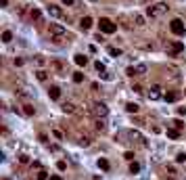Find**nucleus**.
<instances>
[{
	"instance_id": "41",
	"label": "nucleus",
	"mask_w": 186,
	"mask_h": 180,
	"mask_svg": "<svg viewBox=\"0 0 186 180\" xmlns=\"http://www.w3.org/2000/svg\"><path fill=\"white\" fill-rule=\"evenodd\" d=\"M178 113H180V115H186V109H184V107H180V109H178Z\"/></svg>"
},
{
	"instance_id": "1",
	"label": "nucleus",
	"mask_w": 186,
	"mask_h": 180,
	"mask_svg": "<svg viewBox=\"0 0 186 180\" xmlns=\"http://www.w3.org/2000/svg\"><path fill=\"white\" fill-rule=\"evenodd\" d=\"M167 4L165 2H157V4H153V6H149L147 9V15L151 17V19H159V17H163L165 13H167Z\"/></svg>"
},
{
	"instance_id": "4",
	"label": "nucleus",
	"mask_w": 186,
	"mask_h": 180,
	"mask_svg": "<svg viewBox=\"0 0 186 180\" xmlns=\"http://www.w3.org/2000/svg\"><path fill=\"white\" fill-rule=\"evenodd\" d=\"M92 113H94L96 117H101V120H105L109 115V107L105 103H94V105H92Z\"/></svg>"
},
{
	"instance_id": "31",
	"label": "nucleus",
	"mask_w": 186,
	"mask_h": 180,
	"mask_svg": "<svg viewBox=\"0 0 186 180\" xmlns=\"http://www.w3.org/2000/svg\"><path fill=\"white\" fill-rule=\"evenodd\" d=\"M94 67H96V69H98V71H101V73H103V71H105V65H103V63H101V61H96V63H94Z\"/></svg>"
},
{
	"instance_id": "11",
	"label": "nucleus",
	"mask_w": 186,
	"mask_h": 180,
	"mask_svg": "<svg viewBox=\"0 0 186 180\" xmlns=\"http://www.w3.org/2000/svg\"><path fill=\"white\" fill-rule=\"evenodd\" d=\"M80 67H86L88 65V57H84V55H75V59H73Z\"/></svg>"
},
{
	"instance_id": "18",
	"label": "nucleus",
	"mask_w": 186,
	"mask_h": 180,
	"mask_svg": "<svg viewBox=\"0 0 186 180\" xmlns=\"http://www.w3.org/2000/svg\"><path fill=\"white\" fill-rule=\"evenodd\" d=\"M50 67H52L55 71H59V73L63 71V63H61V61H50Z\"/></svg>"
},
{
	"instance_id": "2",
	"label": "nucleus",
	"mask_w": 186,
	"mask_h": 180,
	"mask_svg": "<svg viewBox=\"0 0 186 180\" xmlns=\"http://www.w3.org/2000/svg\"><path fill=\"white\" fill-rule=\"evenodd\" d=\"M98 27H101V32H103V34H115V32H117V25H115L111 19H107V17H101Z\"/></svg>"
},
{
	"instance_id": "7",
	"label": "nucleus",
	"mask_w": 186,
	"mask_h": 180,
	"mask_svg": "<svg viewBox=\"0 0 186 180\" xmlns=\"http://www.w3.org/2000/svg\"><path fill=\"white\" fill-rule=\"evenodd\" d=\"M182 50H184V44H182V42H174L172 46L167 48V55L174 57V55H178V53H182Z\"/></svg>"
},
{
	"instance_id": "17",
	"label": "nucleus",
	"mask_w": 186,
	"mask_h": 180,
	"mask_svg": "<svg viewBox=\"0 0 186 180\" xmlns=\"http://www.w3.org/2000/svg\"><path fill=\"white\" fill-rule=\"evenodd\" d=\"M63 111H65V113H73L75 105H73V103H63Z\"/></svg>"
},
{
	"instance_id": "24",
	"label": "nucleus",
	"mask_w": 186,
	"mask_h": 180,
	"mask_svg": "<svg viewBox=\"0 0 186 180\" xmlns=\"http://www.w3.org/2000/svg\"><path fill=\"white\" fill-rule=\"evenodd\" d=\"M11 40H13V32H9V30L2 32V42H11Z\"/></svg>"
},
{
	"instance_id": "19",
	"label": "nucleus",
	"mask_w": 186,
	"mask_h": 180,
	"mask_svg": "<svg viewBox=\"0 0 186 180\" xmlns=\"http://www.w3.org/2000/svg\"><path fill=\"white\" fill-rule=\"evenodd\" d=\"M178 96H180L178 92H167V94H165V101H167V103H174V101H178Z\"/></svg>"
},
{
	"instance_id": "8",
	"label": "nucleus",
	"mask_w": 186,
	"mask_h": 180,
	"mask_svg": "<svg viewBox=\"0 0 186 180\" xmlns=\"http://www.w3.org/2000/svg\"><path fill=\"white\" fill-rule=\"evenodd\" d=\"M48 15L55 17V19H61V17H63V9L57 6V4H50V6H48Z\"/></svg>"
},
{
	"instance_id": "35",
	"label": "nucleus",
	"mask_w": 186,
	"mask_h": 180,
	"mask_svg": "<svg viewBox=\"0 0 186 180\" xmlns=\"http://www.w3.org/2000/svg\"><path fill=\"white\" fill-rule=\"evenodd\" d=\"M19 161H21V163H27V161H29V157H27V155H21V157H19Z\"/></svg>"
},
{
	"instance_id": "36",
	"label": "nucleus",
	"mask_w": 186,
	"mask_h": 180,
	"mask_svg": "<svg viewBox=\"0 0 186 180\" xmlns=\"http://www.w3.org/2000/svg\"><path fill=\"white\" fill-rule=\"evenodd\" d=\"M124 157H126V159H130V161H132V159H134V153H132V151H128V153H126Z\"/></svg>"
},
{
	"instance_id": "13",
	"label": "nucleus",
	"mask_w": 186,
	"mask_h": 180,
	"mask_svg": "<svg viewBox=\"0 0 186 180\" xmlns=\"http://www.w3.org/2000/svg\"><path fill=\"white\" fill-rule=\"evenodd\" d=\"M134 67H136V76H144V73H147V69H149L144 63H138V65H134Z\"/></svg>"
},
{
	"instance_id": "14",
	"label": "nucleus",
	"mask_w": 186,
	"mask_h": 180,
	"mask_svg": "<svg viewBox=\"0 0 186 180\" xmlns=\"http://www.w3.org/2000/svg\"><path fill=\"white\" fill-rule=\"evenodd\" d=\"M126 109H128V113H138L140 105H136V103H128V105H126Z\"/></svg>"
},
{
	"instance_id": "33",
	"label": "nucleus",
	"mask_w": 186,
	"mask_h": 180,
	"mask_svg": "<svg viewBox=\"0 0 186 180\" xmlns=\"http://www.w3.org/2000/svg\"><path fill=\"white\" fill-rule=\"evenodd\" d=\"M132 90H134V92H142V86H140V84H134Z\"/></svg>"
},
{
	"instance_id": "38",
	"label": "nucleus",
	"mask_w": 186,
	"mask_h": 180,
	"mask_svg": "<svg viewBox=\"0 0 186 180\" xmlns=\"http://www.w3.org/2000/svg\"><path fill=\"white\" fill-rule=\"evenodd\" d=\"M52 134H55V138H59V140H61V138H63V134H61V132H59V130H55V132H52Z\"/></svg>"
},
{
	"instance_id": "5",
	"label": "nucleus",
	"mask_w": 186,
	"mask_h": 180,
	"mask_svg": "<svg viewBox=\"0 0 186 180\" xmlns=\"http://www.w3.org/2000/svg\"><path fill=\"white\" fill-rule=\"evenodd\" d=\"M169 30H172V34H176V36H184V34H186V27H184V23H182L180 19H174V21H172Z\"/></svg>"
},
{
	"instance_id": "12",
	"label": "nucleus",
	"mask_w": 186,
	"mask_h": 180,
	"mask_svg": "<svg viewBox=\"0 0 186 180\" xmlns=\"http://www.w3.org/2000/svg\"><path fill=\"white\" fill-rule=\"evenodd\" d=\"M94 128H96L98 132H105V130H107V124H105V120L96 117V122H94Z\"/></svg>"
},
{
	"instance_id": "21",
	"label": "nucleus",
	"mask_w": 186,
	"mask_h": 180,
	"mask_svg": "<svg viewBox=\"0 0 186 180\" xmlns=\"http://www.w3.org/2000/svg\"><path fill=\"white\" fill-rule=\"evenodd\" d=\"M23 113H25V115H34V113H36V109H34L32 105H23Z\"/></svg>"
},
{
	"instance_id": "37",
	"label": "nucleus",
	"mask_w": 186,
	"mask_h": 180,
	"mask_svg": "<svg viewBox=\"0 0 186 180\" xmlns=\"http://www.w3.org/2000/svg\"><path fill=\"white\" fill-rule=\"evenodd\" d=\"M172 124L176 126V130H180V128H182V122H180V120H176V122H172Z\"/></svg>"
},
{
	"instance_id": "42",
	"label": "nucleus",
	"mask_w": 186,
	"mask_h": 180,
	"mask_svg": "<svg viewBox=\"0 0 186 180\" xmlns=\"http://www.w3.org/2000/svg\"><path fill=\"white\" fill-rule=\"evenodd\" d=\"M73 2H75V0H63V4H69V6H71Z\"/></svg>"
},
{
	"instance_id": "6",
	"label": "nucleus",
	"mask_w": 186,
	"mask_h": 180,
	"mask_svg": "<svg viewBox=\"0 0 186 180\" xmlns=\"http://www.w3.org/2000/svg\"><path fill=\"white\" fill-rule=\"evenodd\" d=\"M161 96H163V92H161V86H151V90H149V99L151 101H159Z\"/></svg>"
},
{
	"instance_id": "22",
	"label": "nucleus",
	"mask_w": 186,
	"mask_h": 180,
	"mask_svg": "<svg viewBox=\"0 0 186 180\" xmlns=\"http://www.w3.org/2000/svg\"><path fill=\"white\" fill-rule=\"evenodd\" d=\"M98 168H101V170H105V172L109 170V161L105 159V157H101V159H98Z\"/></svg>"
},
{
	"instance_id": "25",
	"label": "nucleus",
	"mask_w": 186,
	"mask_h": 180,
	"mask_svg": "<svg viewBox=\"0 0 186 180\" xmlns=\"http://www.w3.org/2000/svg\"><path fill=\"white\" fill-rule=\"evenodd\" d=\"M167 136H169V138H180V132L174 130V128H169V130H167Z\"/></svg>"
},
{
	"instance_id": "20",
	"label": "nucleus",
	"mask_w": 186,
	"mask_h": 180,
	"mask_svg": "<svg viewBox=\"0 0 186 180\" xmlns=\"http://www.w3.org/2000/svg\"><path fill=\"white\" fill-rule=\"evenodd\" d=\"M109 55L117 59V57H121V50H119V48H115V46H109Z\"/></svg>"
},
{
	"instance_id": "28",
	"label": "nucleus",
	"mask_w": 186,
	"mask_h": 180,
	"mask_svg": "<svg viewBox=\"0 0 186 180\" xmlns=\"http://www.w3.org/2000/svg\"><path fill=\"white\" fill-rule=\"evenodd\" d=\"M176 161H178V163H184V161H186V153H178V155H176Z\"/></svg>"
},
{
	"instance_id": "16",
	"label": "nucleus",
	"mask_w": 186,
	"mask_h": 180,
	"mask_svg": "<svg viewBox=\"0 0 186 180\" xmlns=\"http://www.w3.org/2000/svg\"><path fill=\"white\" fill-rule=\"evenodd\" d=\"M36 78H38L40 82H46V80H48V73H46L44 69H38V71H36Z\"/></svg>"
},
{
	"instance_id": "43",
	"label": "nucleus",
	"mask_w": 186,
	"mask_h": 180,
	"mask_svg": "<svg viewBox=\"0 0 186 180\" xmlns=\"http://www.w3.org/2000/svg\"><path fill=\"white\" fill-rule=\"evenodd\" d=\"M90 2H96V0H90Z\"/></svg>"
},
{
	"instance_id": "29",
	"label": "nucleus",
	"mask_w": 186,
	"mask_h": 180,
	"mask_svg": "<svg viewBox=\"0 0 186 180\" xmlns=\"http://www.w3.org/2000/svg\"><path fill=\"white\" fill-rule=\"evenodd\" d=\"M126 76L134 78V76H136V67H128V69H126Z\"/></svg>"
},
{
	"instance_id": "27",
	"label": "nucleus",
	"mask_w": 186,
	"mask_h": 180,
	"mask_svg": "<svg viewBox=\"0 0 186 180\" xmlns=\"http://www.w3.org/2000/svg\"><path fill=\"white\" fill-rule=\"evenodd\" d=\"M130 172H132V174H136V172H140V163H136V161H132V166H130Z\"/></svg>"
},
{
	"instance_id": "9",
	"label": "nucleus",
	"mask_w": 186,
	"mask_h": 180,
	"mask_svg": "<svg viewBox=\"0 0 186 180\" xmlns=\"http://www.w3.org/2000/svg\"><path fill=\"white\" fill-rule=\"evenodd\" d=\"M48 96H50L52 101H59V99H61V88H59V86H50Z\"/></svg>"
},
{
	"instance_id": "39",
	"label": "nucleus",
	"mask_w": 186,
	"mask_h": 180,
	"mask_svg": "<svg viewBox=\"0 0 186 180\" xmlns=\"http://www.w3.org/2000/svg\"><path fill=\"white\" fill-rule=\"evenodd\" d=\"M13 63H15V65H17V67H21V65H23V59H15V61H13Z\"/></svg>"
},
{
	"instance_id": "10",
	"label": "nucleus",
	"mask_w": 186,
	"mask_h": 180,
	"mask_svg": "<svg viewBox=\"0 0 186 180\" xmlns=\"http://www.w3.org/2000/svg\"><path fill=\"white\" fill-rule=\"evenodd\" d=\"M92 23H94V21H92V17H82L80 27H82V30H90V27H92Z\"/></svg>"
},
{
	"instance_id": "23",
	"label": "nucleus",
	"mask_w": 186,
	"mask_h": 180,
	"mask_svg": "<svg viewBox=\"0 0 186 180\" xmlns=\"http://www.w3.org/2000/svg\"><path fill=\"white\" fill-rule=\"evenodd\" d=\"M73 82H75V84H82V82H84V73H82V71H75V73H73Z\"/></svg>"
},
{
	"instance_id": "34",
	"label": "nucleus",
	"mask_w": 186,
	"mask_h": 180,
	"mask_svg": "<svg viewBox=\"0 0 186 180\" xmlns=\"http://www.w3.org/2000/svg\"><path fill=\"white\" fill-rule=\"evenodd\" d=\"M57 168H59L61 172H65V168H67V163H65V161H59V163H57Z\"/></svg>"
},
{
	"instance_id": "26",
	"label": "nucleus",
	"mask_w": 186,
	"mask_h": 180,
	"mask_svg": "<svg viewBox=\"0 0 186 180\" xmlns=\"http://www.w3.org/2000/svg\"><path fill=\"white\" fill-rule=\"evenodd\" d=\"M36 178H38V180H48V172H46V170H40Z\"/></svg>"
},
{
	"instance_id": "30",
	"label": "nucleus",
	"mask_w": 186,
	"mask_h": 180,
	"mask_svg": "<svg viewBox=\"0 0 186 180\" xmlns=\"http://www.w3.org/2000/svg\"><path fill=\"white\" fill-rule=\"evenodd\" d=\"M80 145H82V147H88V145H90V138H88V136H82V138H80Z\"/></svg>"
},
{
	"instance_id": "32",
	"label": "nucleus",
	"mask_w": 186,
	"mask_h": 180,
	"mask_svg": "<svg viewBox=\"0 0 186 180\" xmlns=\"http://www.w3.org/2000/svg\"><path fill=\"white\" fill-rule=\"evenodd\" d=\"M40 15H42V13H40L38 9H34V11H32V19H40Z\"/></svg>"
},
{
	"instance_id": "44",
	"label": "nucleus",
	"mask_w": 186,
	"mask_h": 180,
	"mask_svg": "<svg viewBox=\"0 0 186 180\" xmlns=\"http://www.w3.org/2000/svg\"><path fill=\"white\" fill-rule=\"evenodd\" d=\"M4 180H9V178H4Z\"/></svg>"
},
{
	"instance_id": "15",
	"label": "nucleus",
	"mask_w": 186,
	"mask_h": 180,
	"mask_svg": "<svg viewBox=\"0 0 186 180\" xmlns=\"http://www.w3.org/2000/svg\"><path fill=\"white\" fill-rule=\"evenodd\" d=\"M134 21H136V25H138V27H144V25H147V19H144L142 15H136Z\"/></svg>"
},
{
	"instance_id": "40",
	"label": "nucleus",
	"mask_w": 186,
	"mask_h": 180,
	"mask_svg": "<svg viewBox=\"0 0 186 180\" xmlns=\"http://www.w3.org/2000/svg\"><path fill=\"white\" fill-rule=\"evenodd\" d=\"M48 180H63V178H61V176H59V174H52V176H50V178H48Z\"/></svg>"
},
{
	"instance_id": "3",
	"label": "nucleus",
	"mask_w": 186,
	"mask_h": 180,
	"mask_svg": "<svg viewBox=\"0 0 186 180\" xmlns=\"http://www.w3.org/2000/svg\"><path fill=\"white\" fill-rule=\"evenodd\" d=\"M48 30H50V34L55 36V40L59 42V40H63L65 36H67V30L63 27V25H59V23H50L48 25Z\"/></svg>"
},
{
	"instance_id": "45",
	"label": "nucleus",
	"mask_w": 186,
	"mask_h": 180,
	"mask_svg": "<svg viewBox=\"0 0 186 180\" xmlns=\"http://www.w3.org/2000/svg\"><path fill=\"white\" fill-rule=\"evenodd\" d=\"M184 94H186V92H184Z\"/></svg>"
}]
</instances>
